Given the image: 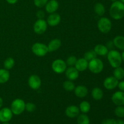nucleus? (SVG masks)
<instances>
[{
    "label": "nucleus",
    "instance_id": "f257e3e1",
    "mask_svg": "<svg viewBox=\"0 0 124 124\" xmlns=\"http://www.w3.org/2000/svg\"><path fill=\"white\" fill-rule=\"evenodd\" d=\"M110 15L115 20H120L124 16V4L120 1L113 2L110 8Z\"/></svg>",
    "mask_w": 124,
    "mask_h": 124
},
{
    "label": "nucleus",
    "instance_id": "f03ea898",
    "mask_svg": "<svg viewBox=\"0 0 124 124\" xmlns=\"http://www.w3.org/2000/svg\"><path fill=\"white\" fill-rule=\"evenodd\" d=\"M107 55L108 61L113 68L115 69V68L121 66L122 60L121 53L118 51L111 50L108 51V53Z\"/></svg>",
    "mask_w": 124,
    "mask_h": 124
},
{
    "label": "nucleus",
    "instance_id": "7ed1b4c3",
    "mask_svg": "<svg viewBox=\"0 0 124 124\" xmlns=\"http://www.w3.org/2000/svg\"><path fill=\"white\" fill-rule=\"evenodd\" d=\"M88 68L93 73H100L104 69V63L100 59L96 58L88 62Z\"/></svg>",
    "mask_w": 124,
    "mask_h": 124
},
{
    "label": "nucleus",
    "instance_id": "20e7f679",
    "mask_svg": "<svg viewBox=\"0 0 124 124\" xmlns=\"http://www.w3.org/2000/svg\"><path fill=\"white\" fill-rule=\"evenodd\" d=\"M25 103L21 99H16L12 101L10 106V110L13 115H19L25 110Z\"/></svg>",
    "mask_w": 124,
    "mask_h": 124
},
{
    "label": "nucleus",
    "instance_id": "39448f33",
    "mask_svg": "<svg viewBox=\"0 0 124 124\" xmlns=\"http://www.w3.org/2000/svg\"><path fill=\"white\" fill-rule=\"evenodd\" d=\"M98 27L99 31L102 33H108L112 28V23L108 18L102 17L98 21Z\"/></svg>",
    "mask_w": 124,
    "mask_h": 124
},
{
    "label": "nucleus",
    "instance_id": "423d86ee",
    "mask_svg": "<svg viewBox=\"0 0 124 124\" xmlns=\"http://www.w3.org/2000/svg\"><path fill=\"white\" fill-rule=\"evenodd\" d=\"M33 53L38 57H43L48 52L47 46L40 42H36L31 47Z\"/></svg>",
    "mask_w": 124,
    "mask_h": 124
},
{
    "label": "nucleus",
    "instance_id": "0eeeda50",
    "mask_svg": "<svg viewBox=\"0 0 124 124\" xmlns=\"http://www.w3.org/2000/svg\"><path fill=\"white\" fill-rule=\"evenodd\" d=\"M52 68L53 71L56 73H63L67 69L66 62L61 59H56L52 63Z\"/></svg>",
    "mask_w": 124,
    "mask_h": 124
},
{
    "label": "nucleus",
    "instance_id": "6e6552de",
    "mask_svg": "<svg viewBox=\"0 0 124 124\" xmlns=\"http://www.w3.org/2000/svg\"><path fill=\"white\" fill-rule=\"evenodd\" d=\"M47 29V23L44 19H38L33 25V30L36 34L41 35L45 33Z\"/></svg>",
    "mask_w": 124,
    "mask_h": 124
},
{
    "label": "nucleus",
    "instance_id": "1a4fd4ad",
    "mask_svg": "<svg viewBox=\"0 0 124 124\" xmlns=\"http://www.w3.org/2000/svg\"><path fill=\"white\" fill-rule=\"evenodd\" d=\"M13 113L10 108L7 107L3 108L0 110V122H8L13 117Z\"/></svg>",
    "mask_w": 124,
    "mask_h": 124
},
{
    "label": "nucleus",
    "instance_id": "9d476101",
    "mask_svg": "<svg viewBox=\"0 0 124 124\" xmlns=\"http://www.w3.org/2000/svg\"><path fill=\"white\" fill-rule=\"evenodd\" d=\"M118 83L119 81L114 76H109L105 79L103 85L107 90H113L116 88L117 87Z\"/></svg>",
    "mask_w": 124,
    "mask_h": 124
},
{
    "label": "nucleus",
    "instance_id": "9b49d317",
    "mask_svg": "<svg viewBox=\"0 0 124 124\" xmlns=\"http://www.w3.org/2000/svg\"><path fill=\"white\" fill-rule=\"evenodd\" d=\"M28 84L33 90H38L41 85V80L38 75H32L28 79Z\"/></svg>",
    "mask_w": 124,
    "mask_h": 124
},
{
    "label": "nucleus",
    "instance_id": "f8f14e48",
    "mask_svg": "<svg viewBox=\"0 0 124 124\" xmlns=\"http://www.w3.org/2000/svg\"><path fill=\"white\" fill-rule=\"evenodd\" d=\"M111 101L117 106L124 105V92L117 91L114 93L111 96Z\"/></svg>",
    "mask_w": 124,
    "mask_h": 124
},
{
    "label": "nucleus",
    "instance_id": "ddd939ff",
    "mask_svg": "<svg viewBox=\"0 0 124 124\" xmlns=\"http://www.w3.org/2000/svg\"><path fill=\"white\" fill-rule=\"evenodd\" d=\"M61 20V16L58 13L54 12V13L50 14V15L47 18V24L50 26L54 27L58 25L60 23Z\"/></svg>",
    "mask_w": 124,
    "mask_h": 124
},
{
    "label": "nucleus",
    "instance_id": "4468645a",
    "mask_svg": "<svg viewBox=\"0 0 124 124\" xmlns=\"http://www.w3.org/2000/svg\"><path fill=\"white\" fill-rule=\"evenodd\" d=\"M65 76L70 81H75L79 77V71L75 67H70L65 71Z\"/></svg>",
    "mask_w": 124,
    "mask_h": 124
},
{
    "label": "nucleus",
    "instance_id": "2eb2a0df",
    "mask_svg": "<svg viewBox=\"0 0 124 124\" xmlns=\"http://www.w3.org/2000/svg\"><path fill=\"white\" fill-rule=\"evenodd\" d=\"M80 110L79 107L75 106V105H70L68 107H67L66 110L65 111V113L67 117L70 118H75L78 117L79 115Z\"/></svg>",
    "mask_w": 124,
    "mask_h": 124
},
{
    "label": "nucleus",
    "instance_id": "dca6fc26",
    "mask_svg": "<svg viewBox=\"0 0 124 124\" xmlns=\"http://www.w3.org/2000/svg\"><path fill=\"white\" fill-rule=\"evenodd\" d=\"M46 10L48 13H53L56 12L59 8V3L56 0H50L46 4Z\"/></svg>",
    "mask_w": 124,
    "mask_h": 124
},
{
    "label": "nucleus",
    "instance_id": "f3484780",
    "mask_svg": "<svg viewBox=\"0 0 124 124\" xmlns=\"http://www.w3.org/2000/svg\"><path fill=\"white\" fill-rule=\"evenodd\" d=\"M73 91L75 95L80 98H85L88 94V92L87 88L84 85H78L76 87H75Z\"/></svg>",
    "mask_w": 124,
    "mask_h": 124
},
{
    "label": "nucleus",
    "instance_id": "a211bd4d",
    "mask_svg": "<svg viewBox=\"0 0 124 124\" xmlns=\"http://www.w3.org/2000/svg\"><path fill=\"white\" fill-rule=\"evenodd\" d=\"M88 61L83 58L77 59L75 67L78 70V71H84L88 68Z\"/></svg>",
    "mask_w": 124,
    "mask_h": 124
},
{
    "label": "nucleus",
    "instance_id": "6ab92c4d",
    "mask_svg": "<svg viewBox=\"0 0 124 124\" xmlns=\"http://www.w3.org/2000/svg\"><path fill=\"white\" fill-rule=\"evenodd\" d=\"M62 45L61 41L59 39H53L48 44V52H53L59 49Z\"/></svg>",
    "mask_w": 124,
    "mask_h": 124
},
{
    "label": "nucleus",
    "instance_id": "aec40b11",
    "mask_svg": "<svg viewBox=\"0 0 124 124\" xmlns=\"http://www.w3.org/2000/svg\"><path fill=\"white\" fill-rule=\"evenodd\" d=\"M94 51L97 55L105 56L108 53V48L103 44H98L94 47Z\"/></svg>",
    "mask_w": 124,
    "mask_h": 124
},
{
    "label": "nucleus",
    "instance_id": "412c9836",
    "mask_svg": "<svg viewBox=\"0 0 124 124\" xmlns=\"http://www.w3.org/2000/svg\"><path fill=\"white\" fill-rule=\"evenodd\" d=\"M113 42L114 46H115L116 48H117L119 50H124V36L119 35V36H116V37L114 38Z\"/></svg>",
    "mask_w": 124,
    "mask_h": 124
},
{
    "label": "nucleus",
    "instance_id": "4be33fe9",
    "mask_svg": "<svg viewBox=\"0 0 124 124\" xmlns=\"http://www.w3.org/2000/svg\"><path fill=\"white\" fill-rule=\"evenodd\" d=\"M92 98L95 101H99L102 99L104 96V92L101 88L95 87L92 91Z\"/></svg>",
    "mask_w": 124,
    "mask_h": 124
},
{
    "label": "nucleus",
    "instance_id": "5701e85b",
    "mask_svg": "<svg viewBox=\"0 0 124 124\" xmlns=\"http://www.w3.org/2000/svg\"><path fill=\"white\" fill-rule=\"evenodd\" d=\"M9 78V71L5 69H0V84L6 83Z\"/></svg>",
    "mask_w": 124,
    "mask_h": 124
},
{
    "label": "nucleus",
    "instance_id": "b1692460",
    "mask_svg": "<svg viewBox=\"0 0 124 124\" xmlns=\"http://www.w3.org/2000/svg\"><path fill=\"white\" fill-rule=\"evenodd\" d=\"M94 11L96 14L99 16H102L105 12V8L104 5L101 2H98L94 6Z\"/></svg>",
    "mask_w": 124,
    "mask_h": 124
},
{
    "label": "nucleus",
    "instance_id": "393cba45",
    "mask_svg": "<svg viewBox=\"0 0 124 124\" xmlns=\"http://www.w3.org/2000/svg\"><path fill=\"white\" fill-rule=\"evenodd\" d=\"M113 76L117 80H122L124 78V69L121 66L115 68L113 71Z\"/></svg>",
    "mask_w": 124,
    "mask_h": 124
},
{
    "label": "nucleus",
    "instance_id": "a878e982",
    "mask_svg": "<svg viewBox=\"0 0 124 124\" xmlns=\"http://www.w3.org/2000/svg\"><path fill=\"white\" fill-rule=\"evenodd\" d=\"M79 110L83 113L86 114L90 111L91 109V105L87 101H82L79 104Z\"/></svg>",
    "mask_w": 124,
    "mask_h": 124
},
{
    "label": "nucleus",
    "instance_id": "bb28decb",
    "mask_svg": "<svg viewBox=\"0 0 124 124\" xmlns=\"http://www.w3.org/2000/svg\"><path fill=\"white\" fill-rule=\"evenodd\" d=\"M90 119L87 115L85 114L79 115L77 119L78 124H90Z\"/></svg>",
    "mask_w": 124,
    "mask_h": 124
},
{
    "label": "nucleus",
    "instance_id": "cd10ccee",
    "mask_svg": "<svg viewBox=\"0 0 124 124\" xmlns=\"http://www.w3.org/2000/svg\"><path fill=\"white\" fill-rule=\"evenodd\" d=\"M15 65V60L12 57H8L4 62V67L6 70H10Z\"/></svg>",
    "mask_w": 124,
    "mask_h": 124
},
{
    "label": "nucleus",
    "instance_id": "c85d7f7f",
    "mask_svg": "<svg viewBox=\"0 0 124 124\" xmlns=\"http://www.w3.org/2000/svg\"><path fill=\"white\" fill-rule=\"evenodd\" d=\"M63 88L67 92H72L75 88V84L70 80L65 81L63 83Z\"/></svg>",
    "mask_w": 124,
    "mask_h": 124
},
{
    "label": "nucleus",
    "instance_id": "c756f323",
    "mask_svg": "<svg viewBox=\"0 0 124 124\" xmlns=\"http://www.w3.org/2000/svg\"><path fill=\"white\" fill-rule=\"evenodd\" d=\"M97 57L96 53L94 51V50H89L86 52L84 54V58L87 61L89 62L90 61L92 60V59H94Z\"/></svg>",
    "mask_w": 124,
    "mask_h": 124
},
{
    "label": "nucleus",
    "instance_id": "7c9ffc66",
    "mask_svg": "<svg viewBox=\"0 0 124 124\" xmlns=\"http://www.w3.org/2000/svg\"><path fill=\"white\" fill-rule=\"evenodd\" d=\"M115 114L116 116L119 117H124V106L119 105L115 110Z\"/></svg>",
    "mask_w": 124,
    "mask_h": 124
},
{
    "label": "nucleus",
    "instance_id": "2f4dec72",
    "mask_svg": "<svg viewBox=\"0 0 124 124\" xmlns=\"http://www.w3.org/2000/svg\"><path fill=\"white\" fill-rule=\"evenodd\" d=\"M76 61H77V58H76V56H70L67 59L65 62H66V64L67 65L70 67H72L75 66V64L76 62Z\"/></svg>",
    "mask_w": 124,
    "mask_h": 124
},
{
    "label": "nucleus",
    "instance_id": "473e14b6",
    "mask_svg": "<svg viewBox=\"0 0 124 124\" xmlns=\"http://www.w3.org/2000/svg\"><path fill=\"white\" fill-rule=\"evenodd\" d=\"M36 110V105L35 104L32 102H28L25 104V110L28 112H33Z\"/></svg>",
    "mask_w": 124,
    "mask_h": 124
},
{
    "label": "nucleus",
    "instance_id": "72a5a7b5",
    "mask_svg": "<svg viewBox=\"0 0 124 124\" xmlns=\"http://www.w3.org/2000/svg\"><path fill=\"white\" fill-rule=\"evenodd\" d=\"M34 4L39 8L44 7L48 2V0H34Z\"/></svg>",
    "mask_w": 124,
    "mask_h": 124
},
{
    "label": "nucleus",
    "instance_id": "f704fd0d",
    "mask_svg": "<svg viewBox=\"0 0 124 124\" xmlns=\"http://www.w3.org/2000/svg\"><path fill=\"white\" fill-rule=\"evenodd\" d=\"M115 121L114 119H105L103 120L101 124H115Z\"/></svg>",
    "mask_w": 124,
    "mask_h": 124
},
{
    "label": "nucleus",
    "instance_id": "c9c22d12",
    "mask_svg": "<svg viewBox=\"0 0 124 124\" xmlns=\"http://www.w3.org/2000/svg\"><path fill=\"white\" fill-rule=\"evenodd\" d=\"M36 16L39 18V19H43L45 17V13L43 10H38L36 12Z\"/></svg>",
    "mask_w": 124,
    "mask_h": 124
},
{
    "label": "nucleus",
    "instance_id": "e433bc0d",
    "mask_svg": "<svg viewBox=\"0 0 124 124\" xmlns=\"http://www.w3.org/2000/svg\"><path fill=\"white\" fill-rule=\"evenodd\" d=\"M119 89L122 92H124V81H122L121 82H119L118 85H117Z\"/></svg>",
    "mask_w": 124,
    "mask_h": 124
},
{
    "label": "nucleus",
    "instance_id": "4c0bfd02",
    "mask_svg": "<svg viewBox=\"0 0 124 124\" xmlns=\"http://www.w3.org/2000/svg\"><path fill=\"white\" fill-rule=\"evenodd\" d=\"M113 46V41H109V42H108L107 45L106 47H107L108 48H111Z\"/></svg>",
    "mask_w": 124,
    "mask_h": 124
},
{
    "label": "nucleus",
    "instance_id": "58836bf2",
    "mask_svg": "<svg viewBox=\"0 0 124 124\" xmlns=\"http://www.w3.org/2000/svg\"><path fill=\"white\" fill-rule=\"evenodd\" d=\"M7 2L10 4H15L18 1V0H6Z\"/></svg>",
    "mask_w": 124,
    "mask_h": 124
},
{
    "label": "nucleus",
    "instance_id": "ea45409f",
    "mask_svg": "<svg viewBox=\"0 0 124 124\" xmlns=\"http://www.w3.org/2000/svg\"><path fill=\"white\" fill-rule=\"evenodd\" d=\"M115 124H124V121L121 119L116 120V121H115Z\"/></svg>",
    "mask_w": 124,
    "mask_h": 124
},
{
    "label": "nucleus",
    "instance_id": "a19ab883",
    "mask_svg": "<svg viewBox=\"0 0 124 124\" xmlns=\"http://www.w3.org/2000/svg\"><path fill=\"white\" fill-rule=\"evenodd\" d=\"M2 105H3V100H2V99L1 98V97H0V108L2 107Z\"/></svg>",
    "mask_w": 124,
    "mask_h": 124
},
{
    "label": "nucleus",
    "instance_id": "79ce46f5",
    "mask_svg": "<svg viewBox=\"0 0 124 124\" xmlns=\"http://www.w3.org/2000/svg\"><path fill=\"white\" fill-rule=\"evenodd\" d=\"M121 58H122V61L124 62V50H123L122 53H121Z\"/></svg>",
    "mask_w": 124,
    "mask_h": 124
},
{
    "label": "nucleus",
    "instance_id": "37998d69",
    "mask_svg": "<svg viewBox=\"0 0 124 124\" xmlns=\"http://www.w3.org/2000/svg\"><path fill=\"white\" fill-rule=\"evenodd\" d=\"M2 124H10L8 123V122H4V123H2Z\"/></svg>",
    "mask_w": 124,
    "mask_h": 124
},
{
    "label": "nucleus",
    "instance_id": "c03bdc74",
    "mask_svg": "<svg viewBox=\"0 0 124 124\" xmlns=\"http://www.w3.org/2000/svg\"><path fill=\"white\" fill-rule=\"evenodd\" d=\"M110 1H112V2H115V1H117V0H110Z\"/></svg>",
    "mask_w": 124,
    "mask_h": 124
},
{
    "label": "nucleus",
    "instance_id": "a18cd8bd",
    "mask_svg": "<svg viewBox=\"0 0 124 124\" xmlns=\"http://www.w3.org/2000/svg\"><path fill=\"white\" fill-rule=\"evenodd\" d=\"M120 1H121V2H123V3L124 4V0H120Z\"/></svg>",
    "mask_w": 124,
    "mask_h": 124
}]
</instances>
